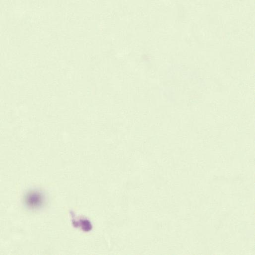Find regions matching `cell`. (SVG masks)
Returning <instances> with one entry per match:
<instances>
[{
	"label": "cell",
	"mask_w": 255,
	"mask_h": 255,
	"mask_svg": "<svg viewBox=\"0 0 255 255\" xmlns=\"http://www.w3.org/2000/svg\"><path fill=\"white\" fill-rule=\"evenodd\" d=\"M24 201L26 206L29 208L37 209L44 205L45 197L40 191L33 190L28 191L25 194Z\"/></svg>",
	"instance_id": "obj_1"
}]
</instances>
